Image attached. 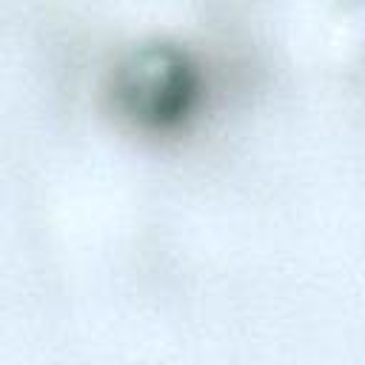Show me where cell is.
Instances as JSON below:
<instances>
[{
	"instance_id": "1",
	"label": "cell",
	"mask_w": 365,
	"mask_h": 365,
	"mask_svg": "<svg viewBox=\"0 0 365 365\" xmlns=\"http://www.w3.org/2000/svg\"><path fill=\"white\" fill-rule=\"evenodd\" d=\"M117 108L143 128L168 131L185 123L200 100V71L171 43L134 48L114 74Z\"/></svg>"
}]
</instances>
